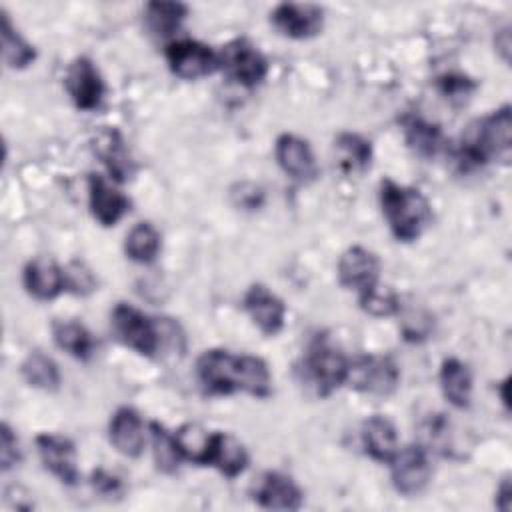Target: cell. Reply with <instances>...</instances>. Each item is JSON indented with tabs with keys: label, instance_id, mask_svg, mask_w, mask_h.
I'll return each mask as SVG.
<instances>
[{
	"label": "cell",
	"instance_id": "7c38bea8",
	"mask_svg": "<svg viewBox=\"0 0 512 512\" xmlns=\"http://www.w3.org/2000/svg\"><path fill=\"white\" fill-rule=\"evenodd\" d=\"M380 278L378 256L364 246H350L338 260V282L358 296L374 290Z\"/></svg>",
	"mask_w": 512,
	"mask_h": 512
},
{
	"label": "cell",
	"instance_id": "5bb4252c",
	"mask_svg": "<svg viewBox=\"0 0 512 512\" xmlns=\"http://www.w3.org/2000/svg\"><path fill=\"white\" fill-rule=\"evenodd\" d=\"M242 308L258 330L266 336H276L284 326L286 306L284 302L270 292L264 284H252L242 298Z\"/></svg>",
	"mask_w": 512,
	"mask_h": 512
},
{
	"label": "cell",
	"instance_id": "44dd1931",
	"mask_svg": "<svg viewBox=\"0 0 512 512\" xmlns=\"http://www.w3.org/2000/svg\"><path fill=\"white\" fill-rule=\"evenodd\" d=\"M248 452L244 444L226 432H212L206 466H214L226 478H236L248 468Z\"/></svg>",
	"mask_w": 512,
	"mask_h": 512
},
{
	"label": "cell",
	"instance_id": "7402d4cb",
	"mask_svg": "<svg viewBox=\"0 0 512 512\" xmlns=\"http://www.w3.org/2000/svg\"><path fill=\"white\" fill-rule=\"evenodd\" d=\"M362 444L366 448V454L376 460L390 464V460L396 456L398 448V434L396 426L382 414H374L364 420L362 424Z\"/></svg>",
	"mask_w": 512,
	"mask_h": 512
},
{
	"label": "cell",
	"instance_id": "9c48e42d",
	"mask_svg": "<svg viewBox=\"0 0 512 512\" xmlns=\"http://www.w3.org/2000/svg\"><path fill=\"white\" fill-rule=\"evenodd\" d=\"M390 476L396 492L404 496L420 494L432 478L428 448L420 444H410L406 448H400L396 456L390 460Z\"/></svg>",
	"mask_w": 512,
	"mask_h": 512
},
{
	"label": "cell",
	"instance_id": "e0dca14e",
	"mask_svg": "<svg viewBox=\"0 0 512 512\" xmlns=\"http://www.w3.org/2000/svg\"><path fill=\"white\" fill-rule=\"evenodd\" d=\"M88 204L102 226H114L130 210V200L100 174L88 176Z\"/></svg>",
	"mask_w": 512,
	"mask_h": 512
},
{
	"label": "cell",
	"instance_id": "1f68e13d",
	"mask_svg": "<svg viewBox=\"0 0 512 512\" xmlns=\"http://www.w3.org/2000/svg\"><path fill=\"white\" fill-rule=\"evenodd\" d=\"M176 440L180 446V452L184 460H190L194 464L206 466V456L212 442V432L204 430L198 424H184L176 432Z\"/></svg>",
	"mask_w": 512,
	"mask_h": 512
},
{
	"label": "cell",
	"instance_id": "8d00e7d4",
	"mask_svg": "<svg viewBox=\"0 0 512 512\" xmlns=\"http://www.w3.org/2000/svg\"><path fill=\"white\" fill-rule=\"evenodd\" d=\"M92 486L100 492V494H118L120 492V488H122V484H120V480L114 476V474H110V472H106V470H94V474H92Z\"/></svg>",
	"mask_w": 512,
	"mask_h": 512
},
{
	"label": "cell",
	"instance_id": "836d02e7",
	"mask_svg": "<svg viewBox=\"0 0 512 512\" xmlns=\"http://www.w3.org/2000/svg\"><path fill=\"white\" fill-rule=\"evenodd\" d=\"M436 88L450 102H464L476 90V82L464 74L448 72L436 78Z\"/></svg>",
	"mask_w": 512,
	"mask_h": 512
},
{
	"label": "cell",
	"instance_id": "603a6c76",
	"mask_svg": "<svg viewBox=\"0 0 512 512\" xmlns=\"http://www.w3.org/2000/svg\"><path fill=\"white\" fill-rule=\"evenodd\" d=\"M440 388L454 408H468L472 400V372L468 364L458 358H446L440 366Z\"/></svg>",
	"mask_w": 512,
	"mask_h": 512
},
{
	"label": "cell",
	"instance_id": "9a60e30c",
	"mask_svg": "<svg viewBox=\"0 0 512 512\" xmlns=\"http://www.w3.org/2000/svg\"><path fill=\"white\" fill-rule=\"evenodd\" d=\"M252 498L268 510H298L302 506L304 494L294 478L276 470H268L254 484Z\"/></svg>",
	"mask_w": 512,
	"mask_h": 512
},
{
	"label": "cell",
	"instance_id": "2e32d148",
	"mask_svg": "<svg viewBox=\"0 0 512 512\" xmlns=\"http://www.w3.org/2000/svg\"><path fill=\"white\" fill-rule=\"evenodd\" d=\"M278 166L298 182H312L318 176V164L308 140L296 134H280L274 148Z\"/></svg>",
	"mask_w": 512,
	"mask_h": 512
},
{
	"label": "cell",
	"instance_id": "3957f363",
	"mask_svg": "<svg viewBox=\"0 0 512 512\" xmlns=\"http://www.w3.org/2000/svg\"><path fill=\"white\" fill-rule=\"evenodd\" d=\"M378 196L382 214L396 240L414 242L430 226L432 206L418 188L402 186L390 178H384L380 182Z\"/></svg>",
	"mask_w": 512,
	"mask_h": 512
},
{
	"label": "cell",
	"instance_id": "4dcf8cb0",
	"mask_svg": "<svg viewBox=\"0 0 512 512\" xmlns=\"http://www.w3.org/2000/svg\"><path fill=\"white\" fill-rule=\"evenodd\" d=\"M150 436H152V454H154L156 468L160 472H166V474L176 472L180 462L184 460V456L180 452V446H178V440H176V434L166 430L162 424L152 422L150 424Z\"/></svg>",
	"mask_w": 512,
	"mask_h": 512
},
{
	"label": "cell",
	"instance_id": "83f0119b",
	"mask_svg": "<svg viewBox=\"0 0 512 512\" xmlns=\"http://www.w3.org/2000/svg\"><path fill=\"white\" fill-rule=\"evenodd\" d=\"M160 246H162L160 232L150 222L134 224L124 240L126 256L138 264L154 262L160 252Z\"/></svg>",
	"mask_w": 512,
	"mask_h": 512
},
{
	"label": "cell",
	"instance_id": "f1b7e54d",
	"mask_svg": "<svg viewBox=\"0 0 512 512\" xmlns=\"http://www.w3.org/2000/svg\"><path fill=\"white\" fill-rule=\"evenodd\" d=\"M0 32H2V56L8 68L22 70L36 60L34 46L18 34V30L10 22V16L4 10H2Z\"/></svg>",
	"mask_w": 512,
	"mask_h": 512
},
{
	"label": "cell",
	"instance_id": "7a4b0ae2",
	"mask_svg": "<svg viewBox=\"0 0 512 512\" xmlns=\"http://www.w3.org/2000/svg\"><path fill=\"white\" fill-rule=\"evenodd\" d=\"M512 146V110L508 104L472 122L454 148V160L462 172L486 166L496 158H508Z\"/></svg>",
	"mask_w": 512,
	"mask_h": 512
},
{
	"label": "cell",
	"instance_id": "484cf974",
	"mask_svg": "<svg viewBox=\"0 0 512 512\" xmlns=\"http://www.w3.org/2000/svg\"><path fill=\"white\" fill-rule=\"evenodd\" d=\"M52 336L56 346L76 360H88L94 354L92 334L76 320H56L52 324Z\"/></svg>",
	"mask_w": 512,
	"mask_h": 512
},
{
	"label": "cell",
	"instance_id": "e575fe53",
	"mask_svg": "<svg viewBox=\"0 0 512 512\" xmlns=\"http://www.w3.org/2000/svg\"><path fill=\"white\" fill-rule=\"evenodd\" d=\"M64 278H66V290H70L74 294L84 296L96 288V278H94L92 270L86 268L82 262L68 264V268L64 270Z\"/></svg>",
	"mask_w": 512,
	"mask_h": 512
},
{
	"label": "cell",
	"instance_id": "d6a6232c",
	"mask_svg": "<svg viewBox=\"0 0 512 512\" xmlns=\"http://www.w3.org/2000/svg\"><path fill=\"white\" fill-rule=\"evenodd\" d=\"M358 302L364 312H368L370 316H376V318L394 316L400 312V298L396 296V292L382 290L380 286L358 296Z\"/></svg>",
	"mask_w": 512,
	"mask_h": 512
},
{
	"label": "cell",
	"instance_id": "74e56055",
	"mask_svg": "<svg viewBox=\"0 0 512 512\" xmlns=\"http://www.w3.org/2000/svg\"><path fill=\"white\" fill-rule=\"evenodd\" d=\"M240 194H238V204L244 208H258L262 204V190L250 184V190H246V184H240Z\"/></svg>",
	"mask_w": 512,
	"mask_h": 512
},
{
	"label": "cell",
	"instance_id": "ffe728a7",
	"mask_svg": "<svg viewBox=\"0 0 512 512\" xmlns=\"http://www.w3.org/2000/svg\"><path fill=\"white\" fill-rule=\"evenodd\" d=\"M94 152L104 162L116 182H126L134 174V162L122 134L116 128H104L94 136Z\"/></svg>",
	"mask_w": 512,
	"mask_h": 512
},
{
	"label": "cell",
	"instance_id": "ac0fdd59",
	"mask_svg": "<svg viewBox=\"0 0 512 512\" xmlns=\"http://www.w3.org/2000/svg\"><path fill=\"white\" fill-rule=\"evenodd\" d=\"M108 436L112 446L128 458H138L144 450V422L140 418V414L130 408V406H122L118 408L112 418H110V426H108Z\"/></svg>",
	"mask_w": 512,
	"mask_h": 512
},
{
	"label": "cell",
	"instance_id": "cb8c5ba5",
	"mask_svg": "<svg viewBox=\"0 0 512 512\" xmlns=\"http://www.w3.org/2000/svg\"><path fill=\"white\" fill-rule=\"evenodd\" d=\"M406 144L414 154L422 158H434L442 148V130L438 124L424 120L422 116H404L402 118Z\"/></svg>",
	"mask_w": 512,
	"mask_h": 512
},
{
	"label": "cell",
	"instance_id": "8992f818",
	"mask_svg": "<svg viewBox=\"0 0 512 512\" xmlns=\"http://www.w3.org/2000/svg\"><path fill=\"white\" fill-rule=\"evenodd\" d=\"M220 70L244 88H256L268 76V60L264 54L246 38H236L222 46L218 52Z\"/></svg>",
	"mask_w": 512,
	"mask_h": 512
},
{
	"label": "cell",
	"instance_id": "30bf717a",
	"mask_svg": "<svg viewBox=\"0 0 512 512\" xmlns=\"http://www.w3.org/2000/svg\"><path fill=\"white\" fill-rule=\"evenodd\" d=\"M270 22L292 40H308L322 32L324 10L310 2H282L270 12Z\"/></svg>",
	"mask_w": 512,
	"mask_h": 512
},
{
	"label": "cell",
	"instance_id": "d590c367",
	"mask_svg": "<svg viewBox=\"0 0 512 512\" xmlns=\"http://www.w3.org/2000/svg\"><path fill=\"white\" fill-rule=\"evenodd\" d=\"M0 462H2V472H8L12 466L20 462L18 438L6 422L0 428Z\"/></svg>",
	"mask_w": 512,
	"mask_h": 512
},
{
	"label": "cell",
	"instance_id": "52a82bcc",
	"mask_svg": "<svg viewBox=\"0 0 512 512\" xmlns=\"http://www.w3.org/2000/svg\"><path fill=\"white\" fill-rule=\"evenodd\" d=\"M400 382V370L390 356H376L364 354L350 358L348 362V376L346 384L352 388L374 394V396H388L396 390Z\"/></svg>",
	"mask_w": 512,
	"mask_h": 512
},
{
	"label": "cell",
	"instance_id": "8fae6325",
	"mask_svg": "<svg viewBox=\"0 0 512 512\" xmlns=\"http://www.w3.org/2000/svg\"><path fill=\"white\" fill-rule=\"evenodd\" d=\"M64 84L78 110L90 112L102 104L106 86L96 64L88 56H78L70 62Z\"/></svg>",
	"mask_w": 512,
	"mask_h": 512
},
{
	"label": "cell",
	"instance_id": "5b68a950",
	"mask_svg": "<svg viewBox=\"0 0 512 512\" xmlns=\"http://www.w3.org/2000/svg\"><path fill=\"white\" fill-rule=\"evenodd\" d=\"M110 326L118 342L142 356H154L160 348V332L156 322L132 304L118 302L112 310Z\"/></svg>",
	"mask_w": 512,
	"mask_h": 512
},
{
	"label": "cell",
	"instance_id": "d6986e66",
	"mask_svg": "<svg viewBox=\"0 0 512 512\" xmlns=\"http://www.w3.org/2000/svg\"><path fill=\"white\" fill-rule=\"evenodd\" d=\"M22 282L26 292L36 300H52L66 290L64 270L50 258H34L24 266Z\"/></svg>",
	"mask_w": 512,
	"mask_h": 512
},
{
	"label": "cell",
	"instance_id": "4316f807",
	"mask_svg": "<svg viewBox=\"0 0 512 512\" xmlns=\"http://www.w3.org/2000/svg\"><path fill=\"white\" fill-rule=\"evenodd\" d=\"M338 150V164L346 174H360L370 168L372 162V146L366 138L352 132H342L334 140Z\"/></svg>",
	"mask_w": 512,
	"mask_h": 512
},
{
	"label": "cell",
	"instance_id": "f35d334b",
	"mask_svg": "<svg viewBox=\"0 0 512 512\" xmlns=\"http://www.w3.org/2000/svg\"><path fill=\"white\" fill-rule=\"evenodd\" d=\"M496 506H498L500 510H504V512H508L510 506H512V486H510V480H508V478H506V480L500 484V488H498Z\"/></svg>",
	"mask_w": 512,
	"mask_h": 512
},
{
	"label": "cell",
	"instance_id": "6da1fadb",
	"mask_svg": "<svg viewBox=\"0 0 512 512\" xmlns=\"http://www.w3.org/2000/svg\"><path fill=\"white\" fill-rule=\"evenodd\" d=\"M196 378L210 396L246 392L254 398H268L272 394V376L262 358L222 348L204 350L198 356Z\"/></svg>",
	"mask_w": 512,
	"mask_h": 512
},
{
	"label": "cell",
	"instance_id": "277c9868",
	"mask_svg": "<svg viewBox=\"0 0 512 512\" xmlns=\"http://www.w3.org/2000/svg\"><path fill=\"white\" fill-rule=\"evenodd\" d=\"M346 354L326 336H316L304 354V376L320 396H328L346 384L348 376Z\"/></svg>",
	"mask_w": 512,
	"mask_h": 512
},
{
	"label": "cell",
	"instance_id": "4fadbf2b",
	"mask_svg": "<svg viewBox=\"0 0 512 512\" xmlns=\"http://www.w3.org/2000/svg\"><path fill=\"white\" fill-rule=\"evenodd\" d=\"M38 456L44 468L56 476L62 484L74 486L78 482V466H76V448L72 440L60 434H38L36 436Z\"/></svg>",
	"mask_w": 512,
	"mask_h": 512
},
{
	"label": "cell",
	"instance_id": "d4e9b609",
	"mask_svg": "<svg viewBox=\"0 0 512 512\" xmlns=\"http://www.w3.org/2000/svg\"><path fill=\"white\" fill-rule=\"evenodd\" d=\"M186 16H188V6L182 2L154 0L144 6V24L148 32L158 38L172 36L180 28Z\"/></svg>",
	"mask_w": 512,
	"mask_h": 512
},
{
	"label": "cell",
	"instance_id": "f546056e",
	"mask_svg": "<svg viewBox=\"0 0 512 512\" xmlns=\"http://www.w3.org/2000/svg\"><path fill=\"white\" fill-rule=\"evenodd\" d=\"M22 378L40 390L46 392H54L60 388V370L56 366V362L42 354V352H32L26 356V360L22 362Z\"/></svg>",
	"mask_w": 512,
	"mask_h": 512
},
{
	"label": "cell",
	"instance_id": "ba28073f",
	"mask_svg": "<svg viewBox=\"0 0 512 512\" xmlns=\"http://www.w3.org/2000/svg\"><path fill=\"white\" fill-rule=\"evenodd\" d=\"M168 68L182 80H198L220 68L218 52L198 40H172L164 50Z\"/></svg>",
	"mask_w": 512,
	"mask_h": 512
}]
</instances>
